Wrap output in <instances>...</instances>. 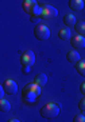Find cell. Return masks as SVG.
<instances>
[{"mask_svg": "<svg viewBox=\"0 0 85 122\" xmlns=\"http://www.w3.org/2000/svg\"><path fill=\"white\" fill-rule=\"evenodd\" d=\"M34 35H35V38L39 39V41H46V39L50 38V30H49L47 26L39 23L34 29Z\"/></svg>", "mask_w": 85, "mask_h": 122, "instance_id": "obj_5", "label": "cell"}, {"mask_svg": "<svg viewBox=\"0 0 85 122\" xmlns=\"http://www.w3.org/2000/svg\"><path fill=\"white\" fill-rule=\"evenodd\" d=\"M76 18L73 14H68L64 16V25H66L68 27H72V26H76Z\"/></svg>", "mask_w": 85, "mask_h": 122, "instance_id": "obj_12", "label": "cell"}, {"mask_svg": "<svg viewBox=\"0 0 85 122\" xmlns=\"http://www.w3.org/2000/svg\"><path fill=\"white\" fill-rule=\"evenodd\" d=\"M70 30H69L68 27H65V29H61L60 33H58V37H60V39H62V41H68V39H72L70 38Z\"/></svg>", "mask_w": 85, "mask_h": 122, "instance_id": "obj_13", "label": "cell"}, {"mask_svg": "<svg viewBox=\"0 0 85 122\" xmlns=\"http://www.w3.org/2000/svg\"><path fill=\"white\" fill-rule=\"evenodd\" d=\"M34 83L37 84V86H39L41 88L45 87V86H46V83H47V76L45 73H38L37 76H35Z\"/></svg>", "mask_w": 85, "mask_h": 122, "instance_id": "obj_11", "label": "cell"}, {"mask_svg": "<svg viewBox=\"0 0 85 122\" xmlns=\"http://www.w3.org/2000/svg\"><path fill=\"white\" fill-rule=\"evenodd\" d=\"M8 122H20V121H19V119H15V118H12V119H9Z\"/></svg>", "mask_w": 85, "mask_h": 122, "instance_id": "obj_20", "label": "cell"}, {"mask_svg": "<svg viewBox=\"0 0 85 122\" xmlns=\"http://www.w3.org/2000/svg\"><path fill=\"white\" fill-rule=\"evenodd\" d=\"M74 29H76V31H77V34H78V35L85 37V22H84V20L77 22L76 26H74Z\"/></svg>", "mask_w": 85, "mask_h": 122, "instance_id": "obj_14", "label": "cell"}, {"mask_svg": "<svg viewBox=\"0 0 85 122\" xmlns=\"http://www.w3.org/2000/svg\"><path fill=\"white\" fill-rule=\"evenodd\" d=\"M22 5L24 12L28 14L31 18H41V7L35 0H24Z\"/></svg>", "mask_w": 85, "mask_h": 122, "instance_id": "obj_3", "label": "cell"}, {"mask_svg": "<svg viewBox=\"0 0 85 122\" xmlns=\"http://www.w3.org/2000/svg\"><path fill=\"white\" fill-rule=\"evenodd\" d=\"M58 16V10L51 7V5H42L41 7V18L42 19H46V20H50V19H54V18Z\"/></svg>", "mask_w": 85, "mask_h": 122, "instance_id": "obj_6", "label": "cell"}, {"mask_svg": "<svg viewBox=\"0 0 85 122\" xmlns=\"http://www.w3.org/2000/svg\"><path fill=\"white\" fill-rule=\"evenodd\" d=\"M85 3L82 0H70L69 1V7L73 10V11H82L84 10Z\"/></svg>", "mask_w": 85, "mask_h": 122, "instance_id": "obj_9", "label": "cell"}, {"mask_svg": "<svg viewBox=\"0 0 85 122\" xmlns=\"http://www.w3.org/2000/svg\"><path fill=\"white\" fill-rule=\"evenodd\" d=\"M39 94H41V87L37 86L35 83H30L27 86H24V88H23L22 99L24 100L26 103H34Z\"/></svg>", "mask_w": 85, "mask_h": 122, "instance_id": "obj_1", "label": "cell"}, {"mask_svg": "<svg viewBox=\"0 0 85 122\" xmlns=\"http://www.w3.org/2000/svg\"><path fill=\"white\" fill-rule=\"evenodd\" d=\"M80 57H81L80 53L76 52V50H70V52L66 54V58H68V61H69V62H72V64H77V62L81 60Z\"/></svg>", "mask_w": 85, "mask_h": 122, "instance_id": "obj_10", "label": "cell"}, {"mask_svg": "<svg viewBox=\"0 0 85 122\" xmlns=\"http://www.w3.org/2000/svg\"><path fill=\"white\" fill-rule=\"evenodd\" d=\"M78 109H80L81 111H84V113H85V96L80 100V103H78Z\"/></svg>", "mask_w": 85, "mask_h": 122, "instance_id": "obj_17", "label": "cell"}, {"mask_svg": "<svg viewBox=\"0 0 85 122\" xmlns=\"http://www.w3.org/2000/svg\"><path fill=\"white\" fill-rule=\"evenodd\" d=\"M3 90H4L8 95H15L18 92V84L11 80V79H7L4 83H3Z\"/></svg>", "mask_w": 85, "mask_h": 122, "instance_id": "obj_7", "label": "cell"}, {"mask_svg": "<svg viewBox=\"0 0 85 122\" xmlns=\"http://www.w3.org/2000/svg\"><path fill=\"white\" fill-rule=\"evenodd\" d=\"M31 20H33L34 23H37V22H38V18H31Z\"/></svg>", "mask_w": 85, "mask_h": 122, "instance_id": "obj_21", "label": "cell"}, {"mask_svg": "<svg viewBox=\"0 0 85 122\" xmlns=\"http://www.w3.org/2000/svg\"><path fill=\"white\" fill-rule=\"evenodd\" d=\"M72 42V46L76 49H84L85 48V37H81V35H76L70 39Z\"/></svg>", "mask_w": 85, "mask_h": 122, "instance_id": "obj_8", "label": "cell"}, {"mask_svg": "<svg viewBox=\"0 0 85 122\" xmlns=\"http://www.w3.org/2000/svg\"><path fill=\"white\" fill-rule=\"evenodd\" d=\"M60 114V106L57 103H47L41 109V115L46 119H53Z\"/></svg>", "mask_w": 85, "mask_h": 122, "instance_id": "obj_4", "label": "cell"}, {"mask_svg": "<svg viewBox=\"0 0 85 122\" xmlns=\"http://www.w3.org/2000/svg\"><path fill=\"white\" fill-rule=\"evenodd\" d=\"M9 110H11V103L8 100H5V99L0 100V111L1 113H8Z\"/></svg>", "mask_w": 85, "mask_h": 122, "instance_id": "obj_15", "label": "cell"}, {"mask_svg": "<svg viewBox=\"0 0 85 122\" xmlns=\"http://www.w3.org/2000/svg\"><path fill=\"white\" fill-rule=\"evenodd\" d=\"M80 91H81V94H82V95L85 96V81L80 86Z\"/></svg>", "mask_w": 85, "mask_h": 122, "instance_id": "obj_19", "label": "cell"}, {"mask_svg": "<svg viewBox=\"0 0 85 122\" xmlns=\"http://www.w3.org/2000/svg\"><path fill=\"white\" fill-rule=\"evenodd\" d=\"M20 64H22V72L24 75L30 73L33 65L35 64V54L33 50H26L20 56Z\"/></svg>", "mask_w": 85, "mask_h": 122, "instance_id": "obj_2", "label": "cell"}, {"mask_svg": "<svg viewBox=\"0 0 85 122\" xmlns=\"http://www.w3.org/2000/svg\"><path fill=\"white\" fill-rule=\"evenodd\" d=\"M76 71L81 76H84L85 77V60H80L76 64Z\"/></svg>", "mask_w": 85, "mask_h": 122, "instance_id": "obj_16", "label": "cell"}, {"mask_svg": "<svg viewBox=\"0 0 85 122\" xmlns=\"http://www.w3.org/2000/svg\"><path fill=\"white\" fill-rule=\"evenodd\" d=\"M73 122H85V117H84V115H81V114H78V115L74 117Z\"/></svg>", "mask_w": 85, "mask_h": 122, "instance_id": "obj_18", "label": "cell"}]
</instances>
